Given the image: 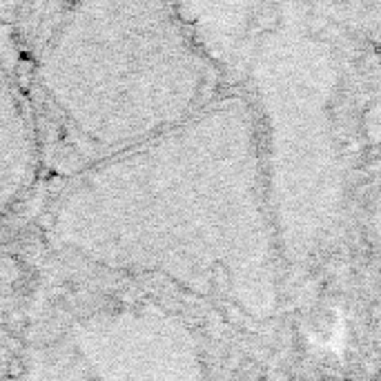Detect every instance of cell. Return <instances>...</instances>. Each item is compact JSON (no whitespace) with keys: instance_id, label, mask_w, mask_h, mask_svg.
<instances>
[{"instance_id":"6da1fadb","label":"cell","mask_w":381,"mask_h":381,"mask_svg":"<svg viewBox=\"0 0 381 381\" xmlns=\"http://www.w3.org/2000/svg\"><path fill=\"white\" fill-rule=\"evenodd\" d=\"M43 161L40 189L156 143L225 94L168 3H25L16 25Z\"/></svg>"},{"instance_id":"7a4b0ae2","label":"cell","mask_w":381,"mask_h":381,"mask_svg":"<svg viewBox=\"0 0 381 381\" xmlns=\"http://www.w3.org/2000/svg\"><path fill=\"white\" fill-rule=\"evenodd\" d=\"M221 72L246 85L283 261L315 258L339 232L352 176L342 56L317 23L281 18L248 27Z\"/></svg>"},{"instance_id":"3957f363","label":"cell","mask_w":381,"mask_h":381,"mask_svg":"<svg viewBox=\"0 0 381 381\" xmlns=\"http://www.w3.org/2000/svg\"><path fill=\"white\" fill-rule=\"evenodd\" d=\"M43 161L16 27H0V254L30 212Z\"/></svg>"},{"instance_id":"277c9868","label":"cell","mask_w":381,"mask_h":381,"mask_svg":"<svg viewBox=\"0 0 381 381\" xmlns=\"http://www.w3.org/2000/svg\"><path fill=\"white\" fill-rule=\"evenodd\" d=\"M363 219H366V239H368L370 252L381 270V161L377 163L368 192H366Z\"/></svg>"},{"instance_id":"5b68a950","label":"cell","mask_w":381,"mask_h":381,"mask_svg":"<svg viewBox=\"0 0 381 381\" xmlns=\"http://www.w3.org/2000/svg\"><path fill=\"white\" fill-rule=\"evenodd\" d=\"M339 9L346 11L350 16V23L381 49V3L339 5Z\"/></svg>"},{"instance_id":"8992f818","label":"cell","mask_w":381,"mask_h":381,"mask_svg":"<svg viewBox=\"0 0 381 381\" xmlns=\"http://www.w3.org/2000/svg\"><path fill=\"white\" fill-rule=\"evenodd\" d=\"M370 342H373V355H375V366H377V375L381 379V310L375 315L373 325H370Z\"/></svg>"}]
</instances>
